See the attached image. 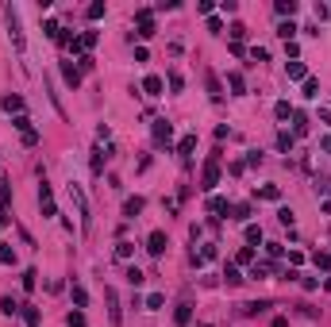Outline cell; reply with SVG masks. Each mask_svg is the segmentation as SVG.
<instances>
[{
	"label": "cell",
	"instance_id": "cell-1",
	"mask_svg": "<svg viewBox=\"0 0 331 327\" xmlns=\"http://www.w3.org/2000/svg\"><path fill=\"white\" fill-rule=\"evenodd\" d=\"M220 185V154H212L208 162H204V173H201V189L204 193H212Z\"/></svg>",
	"mask_w": 331,
	"mask_h": 327
},
{
	"label": "cell",
	"instance_id": "cell-2",
	"mask_svg": "<svg viewBox=\"0 0 331 327\" xmlns=\"http://www.w3.org/2000/svg\"><path fill=\"white\" fill-rule=\"evenodd\" d=\"M135 19H139V39H154V12L150 8H139Z\"/></svg>",
	"mask_w": 331,
	"mask_h": 327
},
{
	"label": "cell",
	"instance_id": "cell-3",
	"mask_svg": "<svg viewBox=\"0 0 331 327\" xmlns=\"http://www.w3.org/2000/svg\"><path fill=\"white\" fill-rule=\"evenodd\" d=\"M166 246H170L166 231H150V235H146V250L154 254V258H162V254H166Z\"/></svg>",
	"mask_w": 331,
	"mask_h": 327
},
{
	"label": "cell",
	"instance_id": "cell-4",
	"mask_svg": "<svg viewBox=\"0 0 331 327\" xmlns=\"http://www.w3.org/2000/svg\"><path fill=\"white\" fill-rule=\"evenodd\" d=\"M170 139H173V123L170 119H154V143L158 147H170Z\"/></svg>",
	"mask_w": 331,
	"mask_h": 327
},
{
	"label": "cell",
	"instance_id": "cell-5",
	"mask_svg": "<svg viewBox=\"0 0 331 327\" xmlns=\"http://www.w3.org/2000/svg\"><path fill=\"white\" fill-rule=\"evenodd\" d=\"M146 204H143V196H127L123 200V220H139V212H143Z\"/></svg>",
	"mask_w": 331,
	"mask_h": 327
},
{
	"label": "cell",
	"instance_id": "cell-6",
	"mask_svg": "<svg viewBox=\"0 0 331 327\" xmlns=\"http://www.w3.org/2000/svg\"><path fill=\"white\" fill-rule=\"evenodd\" d=\"M62 77H66V85H70V89H77V85H81V70H77L73 62H62Z\"/></svg>",
	"mask_w": 331,
	"mask_h": 327
},
{
	"label": "cell",
	"instance_id": "cell-7",
	"mask_svg": "<svg viewBox=\"0 0 331 327\" xmlns=\"http://www.w3.org/2000/svg\"><path fill=\"white\" fill-rule=\"evenodd\" d=\"M208 212H212L216 220H223V216H227V212H231V204H227V200H223V196H208Z\"/></svg>",
	"mask_w": 331,
	"mask_h": 327
},
{
	"label": "cell",
	"instance_id": "cell-8",
	"mask_svg": "<svg viewBox=\"0 0 331 327\" xmlns=\"http://www.w3.org/2000/svg\"><path fill=\"white\" fill-rule=\"evenodd\" d=\"M162 89H166V81H162V77H154V74L143 81V92H146V96H162Z\"/></svg>",
	"mask_w": 331,
	"mask_h": 327
},
{
	"label": "cell",
	"instance_id": "cell-9",
	"mask_svg": "<svg viewBox=\"0 0 331 327\" xmlns=\"http://www.w3.org/2000/svg\"><path fill=\"white\" fill-rule=\"evenodd\" d=\"M289 81H308V66H304V62H289Z\"/></svg>",
	"mask_w": 331,
	"mask_h": 327
},
{
	"label": "cell",
	"instance_id": "cell-10",
	"mask_svg": "<svg viewBox=\"0 0 331 327\" xmlns=\"http://www.w3.org/2000/svg\"><path fill=\"white\" fill-rule=\"evenodd\" d=\"M0 108H4V112H19V116H23V100H19V96H0Z\"/></svg>",
	"mask_w": 331,
	"mask_h": 327
},
{
	"label": "cell",
	"instance_id": "cell-11",
	"mask_svg": "<svg viewBox=\"0 0 331 327\" xmlns=\"http://www.w3.org/2000/svg\"><path fill=\"white\" fill-rule=\"evenodd\" d=\"M193 150H197V135H185V139L177 143V154H181V158H189Z\"/></svg>",
	"mask_w": 331,
	"mask_h": 327
},
{
	"label": "cell",
	"instance_id": "cell-12",
	"mask_svg": "<svg viewBox=\"0 0 331 327\" xmlns=\"http://www.w3.org/2000/svg\"><path fill=\"white\" fill-rule=\"evenodd\" d=\"M173 320H177V327H185L189 320H193V308H189L185 300H181V304H177V312H173Z\"/></svg>",
	"mask_w": 331,
	"mask_h": 327
},
{
	"label": "cell",
	"instance_id": "cell-13",
	"mask_svg": "<svg viewBox=\"0 0 331 327\" xmlns=\"http://www.w3.org/2000/svg\"><path fill=\"white\" fill-rule=\"evenodd\" d=\"M70 293H73V304H77V308H85V304H89V293H85V285H77V281H73V289H70Z\"/></svg>",
	"mask_w": 331,
	"mask_h": 327
},
{
	"label": "cell",
	"instance_id": "cell-14",
	"mask_svg": "<svg viewBox=\"0 0 331 327\" xmlns=\"http://www.w3.org/2000/svg\"><path fill=\"white\" fill-rule=\"evenodd\" d=\"M77 43H81V50H93V46L101 43V35H97V31H85V35H81Z\"/></svg>",
	"mask_w": 331,
	"mask_h": 327
},
{
	"label": "cell",
	"instance_id": "cell-15",
	"mask_svg": "<svg viewBox=\"0 0 331 327\" xmlns=\"http://www.w3.org/2000/svg\"><path fill=\"white\" fill-rule=\"evenodd\" d=\"M131 254H135V243L119 239V243H115V258H131Z\"/></svg>",
	"mask_w": 331,
	"mask_h": 327
},
{
	"label": "cell",
	"instance_id": "cell-16",
	"mask_svg": "<svg viewBox=\"0 0 331 327\" xmlns=\"http://www.w3.org/2000/svg\"><path fill=\"white\" fill-rule=\"evenodd\" d=\"M227 85H231V92H235V96H243V74H227Z\"/></svg>",
	"mask_w": 331,
	"mask_h": 327
},
{
	"label": "cell",
	"instance_id": "cell-17",
	"mask_svg": "<svg viewBox=\"0 0 331 327\" xmlns=\"http://www.w3.org/2000/svg\"><path fill=\"white\" fill-rule=\"evenodd\" d=\"M293 131H297V135L308 131V116H304V112H293Z\"/></svg>",
	"mask_w": 331,
	"mask_h": 327
},
{
	"label": "cell",
	"instance_id": "cell-18",
	"mask_svg": "<svg viewBox=\"0 0 331 327\" xmlns=\"http://www.w3.org/2000/svg\"><path fill=\"white\" fill-rule=\"evenodd\" d=\"M258 196H262V200H281V189H277V185H262Z\"/></svg>",
	"mask_w": 331,
	"mask_h": 327
},
{
	"label": "cell",
	"instance_id": "cell-19",
	"mask_svg": "<svg viewBox=\"0 0 331 327\" xmlns=\"http://www.w3.org/2000/svg\"><path fill=\"white\" fill-rule=\"evenodd\" d=\"M23 320H27V327H39V308L35 304H23Z\"/></svg>",
	"mask_w": 331,
	"mask_h": 327
},
{
	"label": "cell",
	"instance_id": "cell-20",
	"mask_svg": "<svg viewBox=\"0 0 331 327\" xmlns=\"http://www.w3.org/2000/svg\"><path fill=\"white\" fill-rule=\"evenodd\" d=\"M274 116L277 119H289V116H293V104H289V100H277V104H274Z\"/></svg>",
	"mask_w": 331,
	"mask_h": 327
},
{
	"label": "cell",
	"instance_id": "cell-21",
	"mask_svg": "<svg viewBox=\"0 0 331 327\" xmlns=\"http://www.w3.org/2000/svg\"><path fill=\"white\" fill-rule=\"evenodd\" d=\"M304 96H308V100H316V96H320V81H316V77L304 81Z\"/></svg>",
	"mask_w": 331,
	"mask_h": 327
},
{
	"label": "cell",
	"instance_id": "cell-22",
	"mask_svg": "<svg viewBox=\"0 0 331 327\" xmlns=\"http://www.w3.org/2000/svg\"><path fill=\"white\" fill-rule=\"evenodd\" d=\"M162 304H166V297H162V293H150V297H146V312H158Z\"/></svg>",
	"mask_w": 331,
	"mask_h": 327
},
{
	"label": "cell",
	"instance_id": "cell-23",
	"mask_svg": "<svg viewBox=\"0 0 331 327\" xmlns=\"http://www.w3.org/2000/svg\"><path fill=\"white\" fill-rule=\"evenodd\" d=\"M277 35H281L285 43H293V35H297V23H293V19H289V23H281V27H277Z\"/></svg>",
	"mask_w": 331,
	"mask_h": 327
},
{
	"label": "cell",
	"instance_id": "cell-24",
	"mask_svg": "<svg viewBox=\"0 0 331 327\" xmlns=\"http://www.w3.org/2000/svg\"><path fill=\"white\" fill-rule=\"evenodd\" d=\"M223 281H227V285H243V273H239L235 266H227V269H223Z\"/></svg>",
	"mask_w": 331,
	"mask_h": 327
},
{
	"label": "cell",
	"instance_id": "cell-25",
	"mask_svg": "<svg viewBox=\"0 0 331 327\" xmlns=\"http://www.w3.org/2000/svg\"><path fill=\"white\" fill-rule=\"evenodd\" d=\"M297 12V0H277V15H293Z\"/></svg>",
	"mask_w": 331,
	"mask_h": 327
},
{
	"label": "cell",
	"instance_id": "cell-26",
	"mask_svg": "<svg viewBox=\"0 0 331 327\" xmlns=\"http://www.w3.org/2000/svg\"><path fill=\"white\" fill-rule=\"evenodd\" d=\"M0 262H4V266H15V250L4 246V243H0Z\"/></svg>",
	"mask_w": 331,
	"mask_h": 327
},
{
	"label": "cell",
	"instance_id": "cell-27",
	"mask_svg": "<svg viewBox=\"0 0 331 327\" xmlns=\"http://www.w3.org/2000/svg\"><path fill=\"white\" fill-rule=\"evenodd\" d=\"M0 304H4V316H15V312H23V304H15L12 297H4Z\"/></svg>",
	"mask_w": 331,
	"mask_h": 327
},
{
	"label": "cell",
	"instance_id": "cell-28",
	"mask_svg": "<svg viewBox=\"0 0 331 327\" xmlns=\"http://www.w3.org/2000/svg\"><path fill=\"white\" fill-rule=\"evenodd\" d=\"M231 212H235L231 220H239V223H243V220H250V204H235V208H231Z\"/></svg>",
	"mask_w": 331,
	"mask_h": 327
},
{
	"label": "cell",
	"instance_id": "cell-29",
	"mask_svg": "<svg viewBox=\"0 0 331 327\" xmlns=\"http://www.w3.org/2000/svg\"><path fill=\"white\" fill-rule=\"evenodd\" d=\"M93 66H97V62H93V54H81V58H77V70H81V74H89Z\"/></svg>",
	"mask_w": 331,
	"mask_h": 327
},
{
	"label": "cell",
	"instance_id": "cell-30",
	"mask_svg": "<svg viewBox=\"0 0 331 327\" xmlns=\"http://www.w3.org/2000/svg\"><path fill=\"white\" fill-rule=\"evenodd\" d=\"M170 89H173V92H181V89H185V77L177 74V70H173V74H170Z\"/></svg>",
	"mask_w": 331,
	"mask_h": 327
},
{
	"label": "cell",
	"instance_id": "cell-31",
	"mask_svg": "<svg viewBox=\"0 0 331 327\" xmlns=\"http://www.w3.org/2000/svg\"><path fill=\"white\" fill-rule=\"evenodd\" d=\"M227 35L235 39V43H239V39H246V27H243V23H231V27H227Z\"/></svg>",
	"mask_w": 331,
	"mask_h": 327
},
{
	"label": "cell",
	"instance_id": "cell-32",
	"mask_svg": "<svg viewBox=\"0 0 331 327\" xmlns=\"http://www.w3.org/2000/svg\"><path fill=\"white\" fill-rule=\"evenodd\" d=\"M12 123H15V131H23V135H31V119H27V116H15Z\"/></svg>",
	"mask_w": 331,
	"mask_h": 327
},
{
	"label": "cell",
	"instance_id": "cell-33",
	"mask_svg": "<svg viewBox=\"0 0 331 327\" xmlns=\"http://www.w3.org/2000/svg\"><path fill=\"white\" fill-rule=\"evenodd\" d=\"M266 273H270V266H266V262H254V266H250V277H258V281L266 277Z\"/></svg>",
	"mask_w": 331,
	"mask_h": 327
},
{
	"label": "cell",
	"instance_id": "cell-34",
	"mask_svg": "<svg viewBox=\"0 0 331 327\" xmlns=\"http://www.w3.org/2000/svg\"><path fill=\"white\" fill-rule=\"evenodd\" d=\"M66 324H70V327H85V312H70V316H66Z\"/></svg>",
	"mask_w": 331,
	"mask_h": 327
},
{
	"label": "cell",
	"instance_id": "cell-35",
	"mask_svg": "<svg viewBox=\"0 0 331 327\" xmlns=\"http://www.w3.org/2000/svg\"><path fill=\"white\" fill-rule=\"evenodd\" d=\"M8 204H12V189H0V216L8 212Z\"/></svg>",
	"mask_w": 331,
	"mask_h": 327
},
{
	"label": "cell",
	"instance_id": "cell-36",
	"mask_svg": "<svg viewBox=\"0 0 331 327\" xmlns=\"http://www.w3.org/2000/svg\"><path fill=\"white\" fill-rule=\"evenodd\" d=\"M246 243H262V227L250 223V227H246Z\"/></svg>",
	"mask_w": 331,
	"mask_h": 327
},
{
	"label": "cell",
	"instance_id": "cell-37",
	"mask_svg": "<svg viewBox=\"0 0 331 327\" xmlns=\"http://www.w3.org/2000/svg\"><path fill=\"white\" fill-rule=\"evenodd\" d=\"M127 281H131V285H143V281H146V277H143V269H135V266H131V269H127Z\"/></svg>",
	"mask_w": 331,
	"mask_h": 327
},
{
	"label": "cell",
	"instance_id": "cell-38",
	"mask_svg": "<svg viewBox=\"0 0 331 327\" xmlns=\"http://www.w3.org/2000/svg\"><path fill=\"white\" fill-rule=\"evenodd\" d=\"M235 262H243V266H246V262H254V250H250V246H243V250L235 254Z\"/></svg>",
	"mask_w": 331,
	"mask_h": 327
},
{
	"label": "cell",
	"instance_id": "cell-39",
	"mask_svg": "<svg viewBox=\"0 0 331 327\" xmlns=\"http://www.w3.org/2000/svg\"><path fill=\"white\" fill-rule=\"evenodd\" d=\"M35 277H39L35 269H23V289H27V293H31V289H35Z\"/></svg>",
	"mask_w": 331,
	"mask_h": 327
},
{
	"label": "cell",
	"instance_id": "cell-40",
	"mask_svg": "<svg viewBox=\"0 0 331 327\" xmlns=\"http://www.w3.org/2000/svg\"><path fill=\"white\" fill-rule=\"evenodd\" d=\"M277 147H281V150H293V135L281 131V135H277Z\"/></svg>",
	"mask_w": 331,
	"mask_h": 327
},
{
	"label": "cell",
	"instance_id": "cell-41",
	"mask_svg": "<svg viewBox=\"0 0 331 327\" xmlns=\"http://www.w3.org/2000/svg\"><path fill=\"white\" fill-rule=\"evenodd\" d=\"M101 15H104V4H101V0H97V4H89V19H101Z\"/></svg>",
	"mask_w": 331,
	"mask_h": 327
},
{
	"label": "cell",
	"instance_id": "cell-42",
	"mask_svg": "<svg viewBox=\"0 0 331 327\" xmlns=\"http://www.w3.org/2000/svg\"><path fill=\"white\" fill-rule=\"evenodd\" d=\"M250 58H254V62H266V58H270V50H266V46H254V50H250Z\"/></svg>",
	"mask_w": 331,
	"mask_h": 327
},
{
	"label": "cell",
	"instance_id": "cell-43",
	"mask_svg": "<svg viewBox=\"0 0 331 327\" xmlns=\"http://www.w3.org/2000/svg\"><path fill=\"white\" fill-rule=\"evenodd\" d=\"M312 258H316V266H320V269H328V266H331V254H320V250H316Z\"/></svg>",
	"mask_w": 331,
	"mask_h": 327
},
{
	"label": "cell",
	"instance_id": "cell-44",
	"mask_svg": "<svg viewBox=\"0 0 331 327\" xmlns=\"http://www.w3.org/2000/svg\"><path fill=\"white\" fill-rule=\"evenodd\" d=\"M208 92H212V96H216V100H220V81H216V77H212V74H208Z\"/></svg>",
	"mask_w": 331,
	"mask_h": 327
},
{
	"label": "cell",
	"instance_id": "cell-45",
	"mask_svg": "<svg viewBox=\"0 0 331 327\" xmlns=\"http://www.w3.org/2000/svg\"><path fill=\"white\" fill-rule=\"evenodd\" d=\"M320 150H324V154H331V135L324 139V143H320Z\"/></svg>",
	"mask_w": 331,
	"mask_h": 327
},
{
	"label": "cell",
	"instance_id": "cell-46",
	"mask_svg": "<svg viewBox=\"0 0 331 327\" xmlns=\"http://www.w3.org/2000/svg\"><path fill=\"white\" fill-rule=\"evenodd\" d=\"M320 123H328V127H331V112H320Z\"/></svg>",
	"mask_w": 331,
	"mask_h": 327
},
{
	"label": "cell",
	"instance_id": "cell-47",
	"mask_svg": "<svg viewBox=\"0 0 331 327\" xmlns=\"http://www.w3.org/2000/svg\"><path fill=\"white\" fill-rule=\"evenodd\" d=\"M274 327H289V320H285V316H277V320H274Z\"/></svg>",
	"mask_w": 331,
	"mask_h": 327
},
{
	"label": "cell",
	"instance_id": "cell-48",
	"mask_svg": "<svg viewBox=\"0 0 331 327\" xmlns=\"http://www.w3.org/2000/svg\"><path fill=\"white\" fill-rule=\"evenodd\" d=\"M324 289H328V293H331V277H328V281H324Z\"/></svg>",
	"mask_w": 331,
	"mask_h": 327
},
{
	"label": "cell",
	"instance_id": "cell-49",
	"mask_svg": "<svg viewBox=\"0 0 331 327\" xmlns=\"http://www.w3.org/2000/svg\"><path fill=\"white\" fill-rule=\"evenodd\" d=\"M0 227H4V216H0Z\"/></svg>",
	"mask_w": 331,
	"mask_h": 327
}]
</instances>
